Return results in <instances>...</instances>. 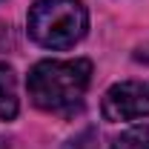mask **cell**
<instances>
[{
	"mask_svg": "<svg viewBox=\"0 0 149 149\" xmlns=\"http://www.w3.org/2000/svg\"><path fill=\"white\" fill-rule=\"evenodd\" d=\"M20 109L17 100V77L12 72V66L0 63V120H12Z\"/></svg>",
	"mask_w": 149,
	"mask_h": 149,
	"instance_id": "277c9868",
	"label": "cell"
},
{
	"mask_svg": "<svg viewBox=\"0 0 149 149\" xmlns=\"http://www.w3.org/2000/svg\"><path fill=\"white\" fill-rule=\"evenodd\" d=\"M92 80V63L86 57L74 60H40L29 72V97L46 112H74Z\"/></svg>",
	"mask_w": 149,
	"mask_h": 149,
	"instance_id": "6da1fadb",
	"label": "cell"
},
{
	"mask_svg": "<svg viewBox=\"0 0 149 149\" xmlns=\"http://www.w3.org/2000/svg\"><path fill=\"white\" fill-rule=\"evenodd\" d=\"M103 118L106 120H141L149 115V83L146 80H123L103 95Z\"/></svg>",
	"mask_w": 149,
	"mask_h": 149,
	"instance_id": "3957f363",
	"label": "cell"
},
{
	"mask_svg": "<svg viewBox=\"0 0 149 149\" xmlns=\"http://www.w3.org/2000/svg\"><path fill=\"white\" fill-rule=\"evenodd\" d=\"M89 29L80 0H37L29 9V35L43 49H72Z\"/></svg>",
	"mask_w": 149,
	"mask_h": 149,
	"instance_id": "7a4b0ae2",
	"label": "cell"
},
{
	"mask_svg": "<svg viewBox=\"0 0 149 149\" xmlns=\"http://www.w3.org/2000/svg\"><path fill=\"white\" fill-rule=\"evenodd\" d=\"M112 149H149V126H132L115 138Z\"/></svg>",
	"mask_w": 149,
	"mask_h": 149,
	"instance_id": "5b68a950",
	"label": "cell"
},
{
	"mask_svg": "<svg viewBox=\"0 0 149 149\" xmlns=\"http://www.w3.org/2000/svg\"><path fill=\"white\" fill-rule=\"evenodd\" d=\"M63 149H97V132L95 129H83L77 132L72 141H66Z\"/></svg>",
	"mask_w": 149,
	"mask_h": 149,
	"instance_id": "8992f818",
	"label": "cell"
}]
</instances>
